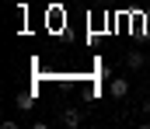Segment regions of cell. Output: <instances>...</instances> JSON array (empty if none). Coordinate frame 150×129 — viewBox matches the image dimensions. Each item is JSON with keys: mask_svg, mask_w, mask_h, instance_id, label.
<instances>
[{"mask_svg": "<svg viewBox=\"0 0 150 129\" xmlns=\"http://www.w3.org/2000/svg\"><path fill=\"white\" fill-rule=\"evenodd\" d=\"M108 91H112V98H115V101H122V98L129 94V80H126V77H115L112 84H108Z\"/></svg>", "mask_w": 150, "mask_h": 129, "instance_id": "1", "label": "cell"}, {"mask_svg": "<svg viewBox=\"0 0 150 129\" xmlns=\"http://www.w3.org/2000/svg\"><path fill=\"white\" fill-rule=\"evenodd\" d=\"M7 4H18V0H7Z\"/></svg>", "mask_w": 150, "mask_h": 129, "instance_id": "7", "label": "cell"}, {"mask_svg": "<svg viewBox=\"0 0 150 129\" xmlns=\"http://www.w3.org/2000/svg\"><path fill=\"white\" fill-rule=\"evenodd\" d=\"M18 108L28 112V108H32V94H18Z\"/></svg>", "mask_w": 150, "mask_h": 129, "instance_id": "4", "label": "cell"}, {"mask_svg": "<svg viewBox=\"0 0 150 129\" xmlns=\"http://www.w3.org/2000/svg\"><path fill=\"white\" fill-rule=\"evenodd\" d=\"M140 108H143V119H147V126H150V101H143Z\"/></svg>", "mask_w": 150, "mask_h": 129, "instance_id": "5", "label": "cell"}, {"mask_svg": "<svg viewBox=\"0 0 150 129\" xmlns=\"http://www.w3.org/2000/svg\"><path fill=\"white\" fill-rule=\"evenodd\" d=\"M59 119H63V126H80V122H84V115H80L77 108H67V112H63Z\"/></svg>", "mask_w": 150, "mask_h": 129, "instance_id": "3", "label": "cell"}, {"mask_svg": "<svg viewBox=\"0 0 150 129\" xmlns=\"http://www.w3.org/2000/svg\"><path fill=\"white\" fill-rule=\"evenodd\" d=\"M147 28H150V14H147Z\"/></svg>", "mask_w": 150, "mask_h": 129, "instance_id": "6", "label": "cell"}, {"mask_svg": "<svg viewBox=\"0 0 150 129\" xmlns=\"http://www.w3.org/2000/svg\"><path fill=\"white\" fill-rule=\"evenodd\" d=\"M143 63H147V56H143L140 49H133V52H126V66H129V70H140Z\"/></svg>", "mask_w": 150, "mask_h": 129, "instance_id": "2", "label": "cell"}]
</instances>
